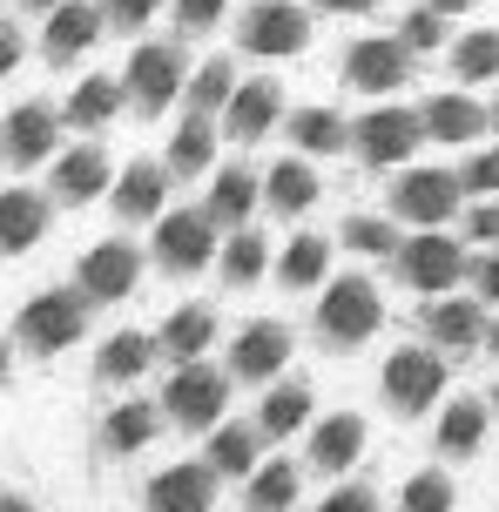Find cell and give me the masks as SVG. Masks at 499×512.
<instances>
[{
  "mask_svg": "<svg viewBox=\"0 0 499 512\" xmlns=\"http://www.w3.org/2000/svg\"><path fill=\"white\" fill-rule=\"evenodd\" d=\"M223 405H230V378L223 371H210V364H176L169 371V384H162V411L183 425V432H216V418H223Z\"/></svg>",
  "mask_w": 499,
  "mask_h": 512,
  "instance_id": "6da1fadb",
  "label": "cell"
},
{
  "mask_svg": "<svg viewBox=\"0 0 499 512\" xmlns=\"http://www.w3.org/2000/svg\"><path fill=\"white\" fill-rule=\"evenodd\" d=\"M176 95H189V54L176 41H142L129 54V102L142 115H162Z\"/></svg>",
  "mask_w": 499,
  "mask_h": 512,
  "instance_id": "7a4b0ae2",
  "label": "cell"
},
{
  "mask_svg": "<svg viewBox=\"0 0 499 512\" xmlns=\"http://www.w3.org/2000/svg\"><path fill=\"white\" fill-rule=\"evenodd\" d=\"M88 304H95L88 290H41V297L21 310V344L41 351V358H48V351H68V344L88 331Z\"/></svg>",
  "mask_w": 499,
  "mask_h": 512,
  "instance_id": "3957f363",
  "label": "cell"
},
{
  "mask_svg": "<svg viewBox=\"0 0 499 512\" xmlns=\"http://www.w3.org/2000/svg\"><path fill=\"white\" fill-rule=\"evenodd\" d=\"M378 324H385V304H378V290H371L365 277H338L324 290V304H317L324 344H365Z\"/></svg>",
  "mask_w": 499,
  "mask_h": 512,
  "instance_id": "277c9868",
  "label": "cell"
},
{
  "mask_svg": "<svg viewBox=\"0 0 499 512\" xmlns=\"http://www.w3.org/2000/svg\"><path fill=\"white\" fill-rule=\"evenodd\" d=\"M216 256V216L210 209H169L156 223V263L169 277H189Z\"/></svg>",
  "mask_w": 499,
  "mask_h": 512,
  "instance_id": "5b68a950",
  "label": "cell"
},
{
  "mask_svg": "<svg viewBox=\"0 0 499 512\" xmlns=\"http://www.w3.org/2000/svg\"><path fill=\"white\" fill-rule=\"evenodd\" d=\"M466 270H473V263H466V250H459L446 230H425L398 250V277L412 283V290H425V297H446Z\"/></svg>",
  "mask_w": 499,
  "mask_h": 512,
  "instance_id": "8992f818",
  "label": "cell"
},
{
  "mask_svg": "<svg viewBox=\"0 0 499 512\" xmlns=\"http://www.w3.org/2000/svg\"><path fill=\"white\" fill-rule=\"evenodd\" d=\"M385 405L392 411H425V405H439V391H446V358L439 351H392L385 358Z\"/></svg>",
  "mask_w": 499,
  "mask_h": 512,
  "instance_id": "52a82bcc",
  "label": "cell"
},
{
  "mask_svg": "<svg viewBox=\"0 0 499 512\" xmlns=\"http://www.w3.org/2000/svg\"><path fill=\"white\" fill-rule=\"evenodd\" d=\"M243 48L263 54V61H277V54H304L311 41V14L297 7V0H257L250 14H243Z\"/></svg>",
  "mask_w": 499,
  "mask_h": 512,
  "instance_id": "ba28073f",
  "label": "cell"
},
{
  "mask_svg": "<svg viewBox=\"0 0 499 512\" xmlns=\"http://www.w3.org/2000/svg\"><path fill=\"white\" fill-rule=\"evenodd\" d=\"M459 189H466V176H452V169H405L398 189H392V216L439 230L452 209H459Z\"/></svg>",
  "mask_w": 499,
  "mask_h": 512,
  "instance_id": "9c48e42d",
  "label": "cell"
},
{
  "mask_svg": "<svg viewBox=\"0 0 499 512\" xmlns=\"http://www.w3.org/2000/svg\"><path fill=\"white\" fill-rule=\"evenodd\" d=\"M351 142H358V155L371 169H392V162H405L425 142V115H412V108H371L365 122L351 128Z\"/></svg>",
  "mask_w": 499,
  "mask_h": 512,
  "instance_id": "30bf717a",
  "label": "cell"
},
{
  "mask_svg": "<svg viewBox=\"0 0 499 512\" xmlns=\"http://www.w3.org/2000/svg\"><path fill=\"white\" fill-rule=\"evenodd\" d=\"M405 75H412V48H405L398 34L351 41V54H344V81H351V88H365V95H392Z\"/></svg>",
  "mask_w": 499,
  "mask_h": 512,
  "instance_id": "8fae6325",
  "label": "cell"
},
{
  "mask_svg": "<svg viewBox=\"0 0 499 512\" xmlns=\"http://www.w3.org/2000/svg\"><path fill=\"white\" fill-rule=\"evenodd\" d=\"M142 277V250L135 243H95V250L81 256V290L95 297V304H122Z\"/></svg>",
  "mask_w": 499,
  "mask_h": 512,
  "instance_id": "7c38bea8",
  "label": "cell"
},
{
  "mask_svg": "<svg viewBox=\"0 0 499 512\" xmlns=\"http://www.w3.org/2000/svg\"><path fill=\"white\" fill-rule=\"evenodd\" d=\"M290 364V331L277 324V317H257L250 331H237V344H230V371L237 378H250V384H263V378H277Z\"/></svg>",
  "mask_w": 499,
  "mask_h": 512,
  "instance_id": "4fadbf2b",
  "label": "cell"
},
{
  "mask_svg": "<svg viewBox=\"0 0 499 512\" xmlns=\"http://www.w3.org/2000/svg\"><path fill=\"white\" fill-rule=\"evenodd\" d=\"M216 499V465H169L149 479V512H210Z\"/></svg>",
  "mask_w": 499,
  "mask_h": 512,
  "instance_id": "5bb4252c",
  "label": "cell"
},
{
  "mask_svg": "<svg viewBox=\"0 0 499 512\" xmlns=\"http://www.w3.org/2000/svg\"><path fill=\"white\" fill-rule=\"evenodd\" d=\"M169 162H129L115 176V216L122 223H142V216H162V196H169Z\"/></svg>",
  "mask_w": 499,
  "mask_h": 512,
  "instance_id": "9a60e30c",
  "label": "cell"
},
{
  "mask_svg": "<svg viewBox=\"0 0 499 512\" xmlns=\"http://www.w3.org/2000/svg\"><path fill=\"white\" fill-rule=\"evenodd\" d=\"M54 108H41V102H27V108H14V115H7V135H0V142H7V162H14V169H34V162H48L54 155Z\"/></svg>",
  "mask_w": 499,
  "mask_h": 512,
  "instance_id": "2e32d148",
  "label": "cell"
},
{
  "mask_svg": "<svg viewBox=\"0 0 499 512\" xmlns=\"http://www.w3.org/2000/svg\"><path fill=\"white\" fill-rule=\"evenodd\" d=\"M108 7H88V0H68V7H54L48 14V61H75V54L95 48V34H102Z\"/></svg>",
  "mask_w": 499,
  "mask_h": 512,
  "instance_id": "e0dca14e",
  "label": "cell"
},
{
  "mask_svg": "<svg viewBox=\"0 0 499 512\" xmlns=\"http://www.w3.org/2000/svg\"><path fill=\"white\" fill-rule=\"evenodd\" d=\"M425 337L439 344V351H466V344H479L486 337V317H479V304H466V297H439V304H425Z\"/></svg>",
  "mask_w": 499,
  "mask_h": 512,
  "instance_id": "ac0fdd59",
  "label": "cell"
},
{
  "mask_svg": "<svg viewBox=\"0 0 499 512\" xmlns=\"http://www.w3.org/2000/svg\"><path fill=\"white\" fill-rule=\"evenodd\" d=\"M223 115H230V135H237V142H257L263 128L284 115V88H277V81H243Z\"/></svg>",
  "mask_w": 499,
  "mask_h": 512,
  "instance_id": "d6986e66",
  "label": "cell"
},
{
  "mask_svg": "<svg viewBox=\"0 0 499 512\" xmlns=\"http://www.w3.org/2000/svg\"><path fill=\"white\" fill-rule=\"evenodd\" d=\"M102 189H108V155L102 149L81 142V149H68L54 162V196H61V203H95Z\"/></svg>",
  "mask_w": 499,
  "mask_h": 512,
  "instance_id": "ffe728a7",
  "label": "cell"
},
{
  "mask_svg": "<svg viewBox=\"0 0 499 512\" xmlns=\"http://www.w3.org/2000/svg\"><path fill=\"white\" fill-rule=\"evenodd\" d=\"M41 230H48V203L34 196V189H7L0 196V250H34L41 243Z\"/></svg>",
  "mask_w": 499,
  "mask_h": 512,
  "instance_id": "44dd1931",
  "label": "cell"
},
{
  "mask_svg": "<svg viewBox=\"0 0 499 512\" xmlns=\"http://www.w3.org/2000/svg\"><path fill=\"white\" fill-rule=\"evenodd\" d=\"M358 452H365V418H351V411L324 418V425L311 432V465L317 472H344Z\"/></svg>",
  "mask_w": 499,
  "mask_h": 512,
  "instance_id": "7402d4cb",
  "label": "cell"
},
{
  "mask_svg": "<svg viewBox=\"0 0 499 512\" xmlns=\"http://www.w3.org/2000/svg\"><path fill=\"white\" fill-rule=\"evenodd\" d=\"M162 418H169L162 405H142V398H129V405H115V411L102 418V445H108V452H142V445L162 432Z\"/></svg>",
  "mask_w": 499,
  "mask_h": 512,
  "instance_id": "603a6c76",
  "label": "cell"
},
{
  "mask_svg": "<svg viewBox=\"0 0 499 512\" xmlns=\"http://www.w3.org/2000/svg\"><path fill=\"white\" fill-rule=\"evenodd\" d=\"M486 122H493V115L479 102H466V95H432V102H425V135H432V142H473Z\"/></svg>",
  "mask_w": 499,
  "mask_h": 512,
  "instance_id": "cb8c5ba5",
  "label": "cell"
},
{
  "mask_svg": "<svg viewBox=\"0 0 499 512\" xmlns=\"http://www.w3.org/2000/svg\"><path fill=\"white\" fill-rule=\"evenodd\" d=\"M149 358H156V337L115 331V337L102 344V358H95V378H102V384H135L142 371H149Z\"/></svg>",
  "mask_w": 499,
  "mask_h": 512,
  "instance_id": "d4e9b609",
  "label": "cell"
},
{
  "mask_svg": "<svg viewBox=\"0 0 499 512\" xmlns=\"http://www.w3.org/2000/svg\"><path fill=\"white\" fill-rule=\"evenodd\" d=\"M263 203L277 209V216H304V209L317 203V176H311V162H277L270 176H263Z\"/></svg>",
  "mask_w": 499,
  "mask_h": 512,
  "instance_id": "484cf974",
  "label": "cell"
},
{
  "mask_svg": "<svg viewBox=\"0 0 499 512\" xmlns=\"http://www.w3.org/2000/svg\"><path fill=\"white\" fill-rule=\"evenodd\" d=\"M290 142L304 155H338L344 142H351V122H344L338 108H297V115H290Z\"/></svg>",
  "mask_w": 499,
  "mask_h": 512,
  "instance_id": "4316f807",
  "label": "cell"
},
{
  "mask_svg": "<svg viewBox=\"0 0 499 512\" xmlns=\"http://www.w3.org/2000/svg\"><path fill=\"white\" fill-rule=\"evenodd\" d=\"M210 155H216V128L203 108H189L183 122H176V142H169V169L176 176H196V169H210Z\"/></svg>",
  "mask_w": 499,
  "mask_h": 512,
  "instance_id": "83f0119b",
  "label": "cell"
},
{
  "mask_svg": "<svg viewBox=\"0 0 499 512\" xmlns=\"http://www.w3.org/2000/svg\"><path fill=\"white\" fill-rule=\"evenodd\" d=\"M324 270H331V243L324 236H290L284 256H277L284 290H311V283H324Z\"/></svg>",
  "mask_w": 499,
  "mask_h": 512,
  "instance_id": "f1b7e54d",
  "label": "cell"
},
{
  "mask_svg": "<svg viewBox=\"0 0 499 512\" xmlns=\"http://www.w3.org/2000/svg\"><path fill=\"white\" fill-rule=\"evenodd\" d=\"M122 95H129V81H108V75H88L68 95V122L75 128H102V122H115V108H122Z\"/></svg>",
  "mask_w": 499,
  "mask_h": 512,
  "instance_id": "f546056e",
  "label": "cell"
},
{
  "mask_svg": "<svg viewBox=\"0 0 499 512\" xmlns=\"http://www.w3.org/2000/svg\"><path fill=\"white\" fill-rule=\"evenodd\" d=\"M304 418H311V384H277L270 398H263V411H257V425H263V438H290V432H304Z\"/></svg>",
  "mask_w": 499,
  "mask_h": 512,
  "instance_id": "4dcf8cb0",
  "label": "cell"
},
{
  "mask_svg": "<svg viewBox=\"0 0 499 512\" xmlns=\"http://www.w3.org/2000/svg\"><path fill=\"white\" fill-rule=\"evenodd\" d=\"M210 337H216V317L203 304H183L169 324H162V351L189 364V358H203V351H210Z\"/></svg>",
  "mask_w": 499,
  "mask_h": 512,
  "instance_id": "1f68e13d",
  "label": "cell"
},
{
  "mask_svg": "<svg viewBox=\"0 0 499 512\" xmlns=\"http://www.w3.org/2000/svg\"><path fill=\"white\" fill-rule=\"evenodd\" d=\"M479 438H486V405L452 398L446 418H439V452H446V459H466V452H479Z\"/></svg>",
  "mask_w": 499,
  "mask_h": 512,
  "instance_id": "d6a6232c",
  "label": "cell"
},
{
  "mask_svg": "<svg viewBox=\"0 0 499 512\" xmlns=\"http://www.w3.org/2000/svg\"><path fill=\"white\" fill-rule=\"evenodd\" d=\"M257 438H263V425H216L210 432V465L230 472V479L257 472Z\"/></svg>",
  "mask_w": 499,
  "mask_h": 512,
  "instance_id": "836d02e7",
  "label": "cell"
},
{
  "mask_svg": "<svg viewBox=\"0 0 499 512\" xmlns=\"http://www.w3.org/2000/svg\"><path fill=\"white\" fill-rule=\"evenodd\" d=\"M297 506V465L290 459H270L250 472V512H290Z\"/></svg>",
  "mask_w": 499,
  "mask_h": 512,
  "instance_id": "e575fe53",
  "label": "cell"
},
{
  "mask_svg": "<svg viewBox=\"0 0 499 512\" xmlns=\"http://www.w3.org/2000/svg\"><path fill=\"white\" fill-rule=\"evenodd\" d=\"M237 88H243V81H237V68H230V54H216V61H203V68L189 75V108L216 115V108H230Z\"/></svg>",
  "mask_w": 499,
  "mask_h": 512,
  "instance_id": "d590c367",
  "label": "cell"
},
{
  "mask_svg": "<svg viewBox=\"0 0 499 512\" xmlns=\"http://www.w3.org/2000/svg\"><path fill=\"white\" fill-rule=\"evenodd\" d=\"M216 216V223H243L250 209H257V176L250 169H223L216 176V189H210V203H203Z\"/></svg>",
  "mask_w": 499,
  "mask_h": 512,
  "instance_id": "8d00e7d4",
  "label": "cell"
},
{
  "mask_svg": "<svg viewBox=\"0 0 499 512\" xmlns=\"http://www.w3.org/2000/svg\"><path fill=\"white\" fill-rule=\"evenodd\" d=\"M344 243L358 256H398L405 250V236H398L392 216H351V223H344Z\"/></svg>",
  "mask_w": 499,
  "mask_h": 512,
  "instance_id": "74e56055",
  "label": "cell"
},
{
  "mask_svg": "<svg viewBox=\"0 0 499 512\" xmlns=\"http://www.w3.org/2000/svg\"><path fill=\"white\" fill-rule=\"evenodd\" d=\"M452 68H459V81L499 75V27H479V34H466V41L452 48Z\"/></svg>",
  "mask_w": 499,
  "mask_h": 512,
  "instance_id": "f35d334b",
  "label": "cell"
},
{
  "mask_svg": "<svg viewBox=\"0 0 499 512\" xmlns=\"http://www.w3.org/2000/svg\"><path fill=\"white\" fill-rule=\"evenodd\" d=\"M263 263H270V243L263 236H250V230H237L230 236V250H223V283H257L263 277Z\"/></svg>",
  "mask_w": 499,
  "mask_h": 512,
  "instance_id": "ab89813d",
  "label": "cell"
},
{
  "mask_svg": "<svg viewBox=\"0 0 499 512\" xmlns=\"http://www.w3.org/2000/svg\"><path fill=\"white\" fill-rule=\"evenodd\" d=\"M446 21H452V14L419 7V14H405V21H398V41H405L412 54H432V48H446Z\"/></svg>",
  "mask_w": 499,
  "mask_h": 512,
  "instance_id": "60d3db41",
  "label": "cell"
},
{
  "mask_svg": "<svg viewBox=\"0 0 499 512\" xmlns=\"http://www.w3.org/2000/svg\"><path fill=\"white\" fill-rule=\"evenodd\" d=\"M398 512H452V479L446 472H419L405 486V499H398Z\"/></svg>",
  "mask_w": 499,
  "mask_h": 512,
  "instance_id": "b9f144b4",
  "label": "cell"
},
{
  "mask_svg": "<svg viewBox=\"0 0 499 512\" xmlns=\"http://www.w3.org/2000/svg\"><path fill=\"white\" fill-rule=\"evenodd\" d=\"M459 176H466V189H473V196H499V149L473 155V162H466Z\"/></svg>",
  "mask_w": 499,
  "mask_h": 512,
  "instance_id": "7bdbcfd3",
  "label": "cell"
},
{
  "mask_svg": "<svg viewBox=\"0 0 499 512\" xmlns=\"http://www.w3.org/2000/svg\"><path fill=\"white\" fill-rule=\"evenodd\" d=\"M223 7H230V0H176V21H183L189 34H203V27L223 21Z\"/></svg>",
  "mask_w": 499,
  "mask_h": 512,
  "instance_id": "ee69618b",
  "label": "cell"
},
{
  "mask_svg": "<svg viewBox=\"0 0 499 512\" xmlns=\"http://www.w3.org/2000/svg\"><path fill=\"white\" fill-rule=\"evenodd\" d=\"M317 512H378V499H371L365 486H338V492H331V499H324Z\"/></svg>",
  "mask_w": 499,
  "mask_h": 512,
  "instance_id": "f6af8a7d",
  "label": "cell"
},
{
  "mask_svg": "<svg viewBox=\"0 0 499 512\" xmlns=\"http://www.w3.org/2000/svg\"><path fill=\"white\" fill-rule=\"evenodd\" d=\"M156 7H162V0H108V21H115V27H142Z\"/></svg>",
  "mask_w": 499,
  "mask_h": 512,
  "instance_id": "bcb514c9",
  "label": "cell"
},
{
  "mask_svg": "<svg viewBox=\"0 0 499 512\" xmlns=\"http://www.w3.org/2000/svg\"><path fill=\"white\" fill-rule=\"evenodd\" d=\"M473 283H479V297H486V304H499V250L473 263Z\"/></svg>",
  "mask_w": 499,
  "mask_h": 512,
  "instance_id": "7dc6e473",
  "label": "cell"
},
{
  "mask_svg": "<svg viewBox=\"0 0 499 512\" xmlns=\"http://www.w3.org/2000/svg\"><path fill=\"white\" fill-rule=\"evenodd\" d=\"M466 230H473L479 243H499V203H479L473 216H466Z\"/></svg>",
  "mask_w": 499,
  "mask_h": 512,
  "instance_id": "c3c4849f",
  "label": "cell"
},
{
  "mask_svg": "<svg viewBox=\"0 0 499 512\" xmlns=\"http://www.w3.org/2000/svg\"><path fill=\"white\" fill-rule=\"evenodd\" d=\"M317 7H324V14H371L378 0H317Z\"/></svg>",
  "mask_w": 499,
  "mask_h": 512,
  "instance_id": "681fc988",
  "label": "cell"
},
{
  "mask_svg": "<svg viewBox=\"0 0 499 512\" xmlns=\"http://www.w3.org/2000/svg\"><path fill=\"white\" fill-rule=\"evenodd\" d=\"M14 61H21V34L7 27V34H0V68H14Z\"/></svg>",
  "mask_w": 499,
  "mask_h": 512,
  "instance_id": "f907efd6",
  "label": "cell"
},
{
  "mask_svg": "<svg viewBox=\"0 0 499 512\" xmlns=\"http://www.w3.org/2000/svg\"><path fill=\"white\" fill-rule=\"evenodd\" d=\"M425 7H439V14H466V7H479V0H425Z\"/></svg>",
  "mask_w": 499,
  "mask_h": 512,
  "instance_id": "816d5d0a",
  "label": "cell"
},
{
  "mask_svg": "<svg viewBox=\"0 0 499 512\" xmlns=\"http://www.w3.org/2000/svg\"><path fill=\"white\" fill-rule=\"evenodd\" d=\"M486 351H493V358H499V324H486Z\"/></svg>",
  "mask_w": 499,
  "mask_h": 512,
  "instance_id": "f5cc1de1",
  "label": "cell"
},
{
  "mask_svg": "<svg viewBox=\"0 0 499 512\" xmlns=\"http://www.w3.org/2000/svg\"><path fill=\"white\" fill-rule=\"evenodd\" d=\"M0 512H34V506H27V499H14V492H7V506H0Z\"/></svg>",
  "mask_w": 499,
  "mask_h": 512,
  "instance_id": "db71d44e",
  "label": "cell"
},
{
  "mask_svg": "<svg viewBox=\"0 0 499 512\" xmlns=\"http://www.w3.org/2000/svg\"><path fill=\"white\" fill-rule=\"evenodd\" d=\"M27 7H48V14H54V7H68V0H27Z\"/></svg>",
  "mask_w": 499,
  "mask_h": 512,
  "instance_id": "11a10c76",
  "label": "cell"
},
{
  "mask_svg": "<svg viewBox=\"0 0 499 512\" xmlns=\"http://www.w3.org/2000/svg\"><path fill=\"white\" fill-rule=\"evenodd\" d=\"M493 128H499V108H493Z\"/></svg>",
  "mask_w": 499,
  "mask_h": 512,
  "instance_id": "9f6ffc18",
  "label": "cell"
},
{
  "mask_svg": "<svg viewBox=\"0 0 499 512\" xmlns=\"http://www.w3.org/2000/svg\"><path fill=\"white\" fill-rule=\"evenodd\" d=\"M493 405H499V391H493Z\"/></svg>",
  "mask_w": 499,
  "mask_h": 512,
  "instance_id": "6f0895ef",
  "label": "cell"
}]
</instances>
